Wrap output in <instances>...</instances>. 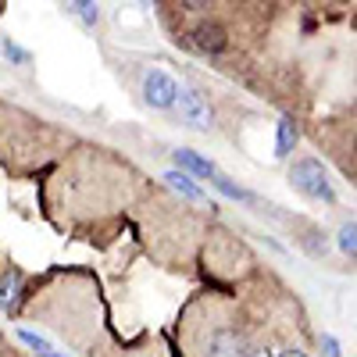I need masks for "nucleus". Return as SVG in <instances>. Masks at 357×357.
I'll list each match as a JSON object with an SVG mask.
<instances>
[{"mask_svg": "<svg viewBox=\"0 0 357 357\" xmlns=\"http://www.w3.org/2000/svg\"><path fill=\"white\" fill-rule=\"evenodd\" d=\"M289 186L314 204H336V186L318 158H296L289 165Z\"/></svg>", "mask_w": 357, "mask_h": 357, "instance_id": "obj_1", "label": "nucleus"}, {"mask_svg": "<svg viewBox=\"0 0 357 357\" xmlns=\"http://www.w3.org/2000/svg\"><path fill=\"white\" fill-rule=\"evenodd\" d=\"M172 114H175L178 126H186L193 132H211L215 129V104L207 100V93L197 86L178 82V93L172 100Z\"/></svg>", "mask_w": 357, "mask_h": 357, "instance_id": "obj_2", "label": "nucleus"}, {"mask_svg": "<svg viewBox=\"0 0 357 357\" xmlns=\"http://www.w3.org/2000/svg\"><path fill=\"white\" fill-rule=\"evenodd\" d=\"M204 357H247L250 354V340L240 325H215L204 336Z\"/></svg>", "mask_w": 357, "mask_h": 357, "instance_id": "obj_3", "label": "nucleus"}, {"mask_svg": "<svg viewBox=\"0 0 357 357\" xmlns=\"http://www.w3.org/2000/svg\"><path fill=\"white\" fill-rule=\"evenodd\" d=\"M139 93H143V104H146V107L172 111V100H175V93H178V82H175V75H168L165 68H146Z\"/></svg>", "mask_w": 357, "mask_h": 357, "instance_id": "obj_4", "label": "nucleus"}, {"mask_svg": "<svg viewBox=\"0 0 357 357\" xmlns=\"http://www.w3.org/2000/svg\"><path fill=\"white\" fill-rule=\"evenodd\" d=\"M193 47L207 57H218L229 50V33H225V25L218 22H197L193 25Z\"/></svg>", "mask_w": 357, "mask_h": 357, "instance_id": "obj_5", "label": "nucleus"}, {"mask_svg": "<svg viewBox=\"0 0 357 357\" xmlns=\"http://www.w3.org/2000/svg\"><path fill=\"white\" fill-rule=\"evenodd\" d=\"M172 161H175V168H178V172H186L190 178L197 175V178H207V183H211V178L222 172L211 158H204V154H197V151H186V146L172 151Z\"/></svg>", "mask_w": 357, "mask_h": 357, "instance_id": "obj_6", "label": "nucleus"}, {"mask_svg": "<svg viewBox=\"0 0 357 357\" xmlns=\"http://www.w3.org/2000/svg\"><path fill=\"white\" fill-rule=\"evenodd\" d=\"M211 186H215L222 197L236 200V204H250V207H261V197H257V193H250V190H247V186H240V183H232V178H229L225 172H218V175L211 178Z\"/></svg>", "mask_w": 357, "mask_h": 357, "instance_id": "obj_7", "label": "nucleus"}, {"mask_svg": "<svg viewBox=\"0 0 357 357\" xmlns=\"http://www.w3.org/2000/svg\"><path fill=\"white\" fill-rule=\"evenodd\" d=\"M165 183H168V190H175L178 197H186V200H193V204H204V190L193 183V178L186 175V172H178V168H168L165 175Z\"/></svg>", "mask_w": 357, "mask_h": 357, "instance_id": "obj_8", "label": "nucleus"}, {"mask_svg": "<svg viewBox=\"0 0 357 357\" xmlns=\"http://www.w3.org/2000/svg\"><path fill=\"white\" fill-rule=\"evenodd\" d=\"M296 139H301V132H296V122L286 114V118H279V126H275V158L279 161H286L293 151H296Z\"/></svg>", "mask_w": 357, "mask_h": 357, "instance_id": "obj_9", "label": "nucleus"}, {"mask_svg": "<svg viewBox=\"0 0 357 357\" xmlns=\"http://www.w3.org/2000/svg\"><path fill=\"white\" fill-rule=\"evenodd\" d=\"M22 279H25L22 268H15V264L0 272V307H4V311L15 304V296L22 293Z\"/></svg>", "mask_w": 357, "mask_h": 357, "instance_id": "obj_10", "label": "nucleus"}, {"mask_svg": "<svg viewBox=\"0 0 357 357\" xmlns=\"http://www.w3.org/2000/svg\"><path fill=\"white\" fill-rule=\"evenodd\" d=\"M0 54L8 57V65H18V68H29V65H33V50L22 47V43H15V40L4 36V33H0Z\"/></svg>", "mask_w": 357, "mask_h": 357, "instance_id": "obj_11", "label": "nucleus"}, {"mask_svg": "<svg viewBox=\"0 0 357 357\" xmlns=\"http://www.w3.org/2000/svg\"><path fill=\"white\" fill-rule=\"evenodd\" d=\"M65 15L79 18L86 29H93V25L100 22V8L93 4V0H68V4H65Z\"/></svg>", "mask_w": 357, "mask_h": 357, "instance_id": "obj_12", "label": "nucleus"}, {"mask_svg": "<svg viewBox=\"0 0 357 357\" xmlns=\"http://www.w3.org/2000/svg\"><path fill=\"white\" fill-rule=\"evenodd\" d=\"M336 247H340V254H347V257L354 261V254H357V222H354V218H347V222L340 225Z\"/></svg>", "mask_w": 357, "mask_h": 357, "instance_id": "obj_13", "label": "nucleus"}, {"mask_svg": "<svg viewBox=\"0 0 357 357\" xmlns=\"http://www.w3.org/2000/svg\"><path fill=\"white\" fill-rule=\"evenodd\" d=\"M301 243H304V250H307L311 257H325V254H329V240H325V232L314 229V225L301 236Z\"/></svg>", "mask_w": 357, "mask_h": 357, "instance_id": "obj_14", "label": "nucleus"}, {"mask_svg": "<svg viewBox=\"0 0 357 357\" xmlns=\"http://www.w3.org/2000/svg\"><path fill=\"white\" fill-rule=\"evenodd\" d=\"M318 350H321V357H343V347H340V340L333 333H321L318 336Z\"/></svg>", "mask_w": 357, "mask_h": 357, "instance_id": "obj_15", "label": "nucleus"}, {"mask_svg": "<svg viewBox=\"0 0 357 357\" xmlns=\"http://www.w3.org/2000/svg\"><path fill=\"white\" fill-rule=\"evenodd\" d=\"M18 340L33 350V354H43V350H50V340H43V336H36V333H29V329H18Z\"/></svg>", "mask_w": 357, "mask_h": 357, "instance_id": "obj_16", "label": "nucleus"}, {"mask_svg": "<svg viewBox=\"0 0 357 357\" xmlns=\"http://www.w3.org/2000/svg\"><path fill=\"white\" fill-rule=\"evenodd\" d=\"M247 357H279V354H275L272 347H250V354H247Z\"/></svg>", "mask_w": 357, "mask_h": 357, "instance_id": "obj_17", "label": "nucleus"}, {"mask_svg": "<svg viewBox=\"0 0 357 357\" xmlns=\"http://www.w3.org/2000/svg\"><path fill=\"white\" fill-rule=\"evenodd\" d=\"M279 357H311L307 350H301V347H289V350H282Z\"/></svg>", "mask_w": 357, "mask_h": 357, "instance_id": "obj_18", "label": "nucleus"}, {"mask_svg": "<svg viewBox=\"0 0 357 357\" xmlns=\"http://www.w3.org/2000/svg\"><path fill=\"white\" fill-rule=\"evenodd\" d=\"M0 15H4V4H0Z\"/></svg>", "mask_w": 357, "mask_h": 357, "instance_id": "obj_19", "label": "nucleus"}]
</instances>
